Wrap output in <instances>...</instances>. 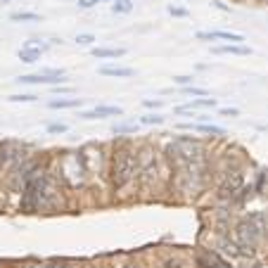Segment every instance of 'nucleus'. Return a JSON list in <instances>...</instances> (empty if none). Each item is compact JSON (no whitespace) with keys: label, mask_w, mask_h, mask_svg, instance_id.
Segmentation results:
<instances>
[{"label":"nucleus","mask_w":268,"mask_h":268,"mask_svg":"<svg viewBox=\"0 0 268 268\" xmlns=\"http://www.w3.org/2000/svg\"><path fill=\"white\" fill-rule=\"evenodd\" d=\"M107 176H109V185L114 190H124L126 185H131L133 180L138 178V152L131 145L124 143L119 147H114V152L109 157Z\"/></svg>","instance_id":"1"},{"label":"nucleus","mask_w":268,"mask_h":268,"mask_svg":"<svg viewBox=\"0 0 268 268\" xmlns=\"http://www.w3.org/2000/svg\"><path fill=\"white\" fill-rule=\"evenodd\" d=\"M264 230H266V223L261 214H251L249 218H245L235 226V245L242 249L245 256H251L256 251L261 237H264Z\"/></svg>","instance_id":"2"},{"label":"nucleus","mask_w":268,"mask_h":268,"mask_svg":"<svg viewBox=\"0 0 268 268\" xmlns=\"http://www.w3.org/2000/svg\"><path fill=\"white\" fill-rule=\"evenodd\" d=\"M138 180L145 188H152L159 178V161H157V150L150 143L140 145L138 150Z\"/></svg>","instance_id":"3"},{"label":"nucleus","mask_w":268,"mask_h":268,"mask_svg":"<svg viewBox=\"0 0 268 268\" xmlns=\"http://www.w3.org/2000/svg\"><path fill=\"white\" fill-rule=\"evenodd\" d=\"M242 188H245V173H242V169H237V166H235V169H228L223 180H221L218 197H221V199H232Z\"/></svg>","instance_id":"4"},{"label":"nucleus","mask_w":268,"mask_h":268,"mask_svg":"<svg viewBox=\"0 0 268 268\" xmlns=\"http://www.w3.org/2000/svg\"><path fill=\"white\" fill-rule=\"evenodd\" d=\"M121 114H124V109L116 107V105H97L88 112H81L78 116L86 121H93V119H107V116H121Z\"/></svg>","instance_id":"5"},{"label":"nucleus","mask_w":268,"mask_h":268,"mask_svg":"<svg viewBox=\"0 0 268 268\" xmlns=\"http://www.w3.org/2000/svg\"><path fill=\"white\" fill-rule=\"evenodd\" d=\"M197 38H199V40H216V38H221V40L237 43V45H242V43H245V36L232 34V31H197Z\"/></svg>","instance_id":"6"},{"label":"nucleus","mask_w":268,"mask_h":268,"mask_svg":"<svg viewBox=\"0 0 268 268\" xmlns=\"http://www.w3.org/2000/svg\"><path fill=\"white\" fill-rule=\"evenodd\" d=\"M180 131H195V133H207V135H214V138H223L226 135V128L221 126H214V124H180L178 126Z\"/></svg>","instance_id":"7"},{"label":"nucleus","mask_w":268,"mask_h":268,"mask_svg":"<svg viewBox=\"0 0 268 268\" xmlns=\"http://www.w3.org/2000/svg\"><path fill=\"white\" fill-rule=\"evenodd\" d=\"M209 107H216V97H195V100H190L188 105L176 107V114H190V112H195V109H209Z\"/></svg>","instance_id":"8"},{"label":"nucleus","mask_w":268,"mask_h":268,"mask_svg":"<svg viewBox=\"0 0 268 268\" xmlns=\"http://www.w3.org/2000/svg\"><path fill=\"white\" fill-rule=\"evenodd\" d=\"M100 74L102 76H109V78H128V76H133V69L131 67H119V64H112V67H100Z\"/></svg>","instance_id":"9"},{"label":"nucleus","mask_w":268,"mask_h":268,"mask_svg":"<svg viewBox=\"0 0 268 268\" xmlns=\"http://www.w3.org/2000/svg\"><path fill=\"white\" fill-rule=\"evenodd\" d=\"M214 55H249L251 50L247 48V45H237V43H226V45H216L214 50H211Z\"/></svg>","instance_id":"10"},{"label":"nucleus","mask_w":268,"mask_h":268,"mask_svg":"<svg viewBox=\"0 0 268 268\" xmlns=\"http://www.w3.org/2000/svg\"><path fill=\"white\" fill-rule=\"evenodd\" d=\"M40 53H43V48H38V45H29V43H26V45L19 50V59L26 62V64H34V62L40 59Z\"/></svg>","instance_id":"11"},{"label":"nucleus","mask_w":268,"mask_h":268,"mask_svg":"<svg viewBox=\"0 0 268 268\" xmlns=\"http://www.w3.org/2000/svg\"><path fill=\"white\" fill-rule=\"evenodd\" d=\"M50 109H74V107H81V100L78 97H55L48 102Z\"/></svg>","instance_id":"12"},{"label":"nucleus","mask_w":268,"mask_h":268,"mask_svg":"<svg viewBox=\"0 0 268 268\" xmlns=\"http://www.w3.org/2000/svg\"><path fill=\"white\" fill-rule=\"evenodd\" d=\"M124 48H93V57L95 59H109V57H124Z\"/></svg>","instance_id":"13"},{"label":"nucleus","mask_w":268,"mask_h":268,"mask_svg":"<svg viewBox=\"0 0 268 268\" xmlns=\"http://www.w3.org/2000/svg\"><path fill=\"white\" fill-rule=\"evenodd\" d=\"M112 133L114 135H133V133H138V124H114Z\"/></svg>","instance_id":"14"},{"label":"nucleus","mask_w":268,"mask_h":268,"mask_svg":"<svg viewBox=\"0 0 268 268\" xmlns=\"http://www.w3.org/2000/svg\"><path fill=\"white\" fill-rule=\"evenodd\" d=\"M10 19L12 21H40V15L38 12H29V10H21V12H12Z\"/></svg>","instance_id":"15"},{"label":"nucleus","mask_w":268,"mask_h":268,"mask_svg":"<svg viewBox=\"0 0 268 268\" xmlns=\"http://www.w3.org/2000/svg\"><path fill=\"white\" fill-rule=\"evenodd\" d=\"M133 10V0H114L112 2V12L116 15H128Z\"/></svg>","instance_id":"16"},{"label":"nucleus","mask_w":268,"mask_h":268,"mask_svg":"<svg viewBox=\"0 0 268 268\" xmlns=\"http://www.w3.org/2000/svg\"><path fill=\"white\" fill-rule=\"evenodd\" d=\"M7 100L10 102H36L38 95H34V93H17V95H10Z\"/></svg>","instance_id":"17"},{"label":"nucleus","mask_w":268,"mask_h":268,"mask_svg":"<svg viewBox=\"0 0 268 268\" xmlns=\"http://www.w3.org/2000/svg\"><path fill=\"white\" fill-rule=\"evenodd\" d=\"M50 135H62V133H67L69 131V126L62 124V121H55V124H48V128H45Z\"/></svg>","instance_id":"18"},{"label":"nucleus","mask_w":268,"mask_h":268,"mask_svg":"<svg viewBox=\"0 0 268 268\" xmlns=\"http://www.w3.org/2000/svg\"><path fill=\"white\" fill-rule=\"evenodd\" d=\"M183 93H185V95H192V97H209V90H207V88H197V86H185Z\"/></svg>","instance_id":"19"},{"label":"nucleus","mask_w":268,"mask_h":268,"mask_svg":"<svg viewBox=\"0 0 268 268\" xmlns=\"http://www.w3.org/2000/svg\"><path fill=\"white\" fill-rule=\"evenodd\" d=\"M140 124H145V126L164 124V116L161 114H145V116H140Z\"/></svg>","instance_id":"20"},{"label":"nucleus","mask_w":268,"mask_h":268,"mask_svg":"<svg viewBox=\"0 0 268 268\" xmlns=\"http://www.w3.org/2000/svg\"><path fill=\"white\" fill-rule=\"evenodd\" d=\"M161 268H185V261L180 256H173V259H166Z\"/></svg>","instance_id":"21"},{"label":"nucleus","mask_w":268,"mask_h":268,"mask_svg":"<svg viewBox=\"0 0 268 268\" xmlns=\"http://www.w3.org/2000/svg\"><path fill=\"white\" fill-rule=\"evenodd\" d=\"M95 40H97V38L93 36V34H78V36H76V43H78V45H93Z\"/></svg>","instance_id":"22"},{"label":"nucleus","mask_w":268,"mask_h":268,"mask_svg":"<svg viewBox=\"0 0 268 268\" xmlns=\"http://www.w3.org/2000/svg\"><path fill=\"white\" fill-rule=\"evenodd\" d=\"M169 15H173V17H190V12L185 7H178V5H169Z\"/></svg>","instance_id":"23"},{"label":"nucleus","mask_w":268,"mask_h":268,"mask_svg":"<svg viewBox=\"0 0 268 268\" xmlns=\"http://www.w3.org/2000/svg\"><path fill=\"white\" fill-rule=\"evenodd\" d=\"M173 83H178V86L185 88V86H192L195 78H192V76H173Z\"/></svg>","instance_id":"24"},{"label":"nucleus","mask_w":268,"mask_h":268,"mask_svg":"<svg viewBox=\"0 0 268 268\" xmlns=\"http://www.w3.org/2000/svg\"><path fill=\"white\" fill-rule=\"evenodd\" d=\"M48 268H72V264H69L67 259H53V261L48 264Z\"/></svg>","instance_id":"25"},{"label":"nucleus","mask_w":268,"mask_h":268,"mask_svg":"<svg viewBox=\"0 0 268 268\" xmlns=\"http://www.w3.org/2000/svg\"><path fill=\"white\" fill-rule=\"evenodd\" d=\"M221 114H223V116H240V109L237 107H223L221 109Z\"/></svg>","instance_id":"26"},{"label":"nucleus","mask_w":268,"mask_h":268,"mask_svg":"<svg viewBox=\"0 0 268 268\" xmlns=\"http://www.w3.org/2000/svg\"><path fill=\"white\" fill-rule=\"evenodd\" d=\"M143 105H145V107H150V109H159L164 102H161V100H145Z\"/></svg>","instance_id":"27"},{"label":"nucleus","mask_w":268,"mask_h":268,"mask_svg":"<svg viewBox=\"0 0 268 268\" xmlns=\"http://www.w3.org/2000/svg\"><path fill=\"white\" fill-rule=\"evenodd\" d=\"M55 93H57V95H67V93H72V88H67V86H55Z\"/></svg>","instance_id":"28"},{"label":"nucleus","mask_w":268,"mask_h":268,"mask_svg":"<svg viewBox=\"0 0 268 268\" xmlns=\"http://www.w3.org/2000/svg\"><path fill=\"white\" fill-rule=\"evenodd\" d=\"M211 5H214V7H218V10H223V12H230V7H228V5H223L221 0H214Z\"/></svg>","instance_id":"29"},{"label":"nucleus","mask_w":268,"mask_h":268,"mask_svg":"<svg viewBox=\"0 0 268 268\" xmlns=\"http://www.w3.org/2000/svg\"><path fill=\"white\" fill-rule=\"evenodd\" d=\"M26 268H43V266H38V264H31V266H26Z\"/></svg>","instance_id":"30"},{"label":"nucleus","mask_w":268,"mask_h":268,"mask_svg":"<svg viewBox=\"0 0 268 268\" xmlns=\"http://www.w3.org/2000/svg\"><path fill=\"white\" fill-rule=\"evenodd\" d=\"M95 2H105V0H90V5H95Z\"/></svg>","instance_id":"31"},{"label":"nucleus","mask_w":268,"mask_h":268,"mask_svg":"<svg viewBox=\"0 0 268 268\" xmlns=\"http://www.w3.org/2000/svg\"><path fill=\"white\" fill-rule=\"evenodd\" d=\"M2 2H12V0H2Z\"/></svg>","instance_id":"32"}]
</instances>
